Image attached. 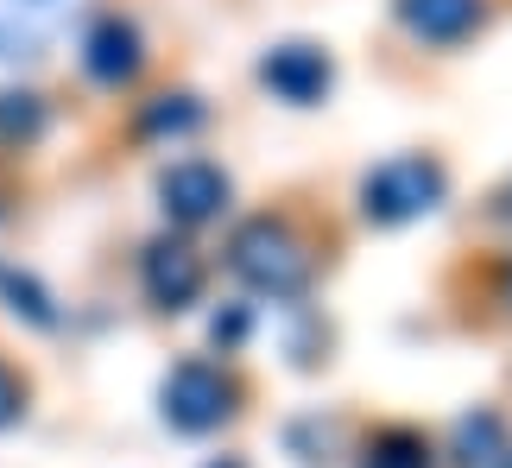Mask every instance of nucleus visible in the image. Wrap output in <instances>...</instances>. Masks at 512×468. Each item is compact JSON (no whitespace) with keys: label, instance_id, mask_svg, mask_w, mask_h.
Segmentation results:
<instances>
[{"label":"nucleus","instance_id":"f257e3e1","mask_svg":"<svg viewBox=\"0 0 512 468\" xmlns=\"http://www.w3.org/2000/svg\"><path fill=\"white\" fill-rule=\"evenodd\" d=\"M228 266L260 298H304L310 279H317V253L298 234V222H285V216H253V222L234 228Z\"/></svg>","mask_w":512,"mask_h":468},{"label":"nucleus","instance_id":"f03ea898","mask_svg":"<svg viewBox=\"0 0 512 468\" xmlns=\"http://www.w3.org/2000/svg\"><path fill=\"white\" fill-rule=\"evenodd\" d=\"M449 190V171L424 152H405V159H386L361 178V216L380 222V228H399V222H418L443 203Z\"/></svg>","mask_w":512,"mask_h":468},{"label":"nucleus","instance_id":"7ed1b4c3","mask_svg":"<svg viewBox=\"0 0 512 468\" xmlns=\"http://www.w3.org/2000/svg\"><path fill=\"white\" fill-rule=\"evenodd\" d=\"M159 412L171 431H184V437H209V431H222V424L241 412V386H234L222 367H209V361H177L165 386H159Z\"/></svg>","mask_w":512,"mask_h":468},{"label":"nucleus","instance_id":"20e7f679","mask_svg":"<svg viewBox=\"0 0 512 468\" xmlns=\"http://www.w3.org/2000/svg\"><path fill=\"white\" fill-rule=\"evenodd\" d=\"M159 203H165L171 222L203 228V222L222 216V203H228V171L209 165V159H177V165L159 171Z\"/></svg>","mask_w":512,"mask_h":468},{"label":"nucleus","instance_id":"39448f33","mask_svg":"<svg viewBox=\"0 0 512 468\" xmlns=\"http://www.w3.org/2000/svg\"><path fill=\"white\" fill-rule=\"evenodd\" d=\"M140 285H146L152 304L177 317V310H190L203 298V253L190 241H152L146 260H140Z\"/></svg>","mask_w":512,"mask_h":468},{"label":"nucleus","instance_id":"423d86ee","mask_svg":"<svg viewBox=\"0 0 512 468\" xmlns=\"http://www.w3.org/2000/svg\"><path fill=\"white\" fill-rule=\"evenodd\" d=\"M260 83L279 95V102L310 108V102H323V95H329L336 64H329V51H317V45H272L260 57Z\"/></svg>","mask_w":512,"mask_h":468},{"label":"nucleus","instance_id":"0eeeda50","mask_svg":"<svg viewBox=\"0 0 512 468\" xmlns=\"http://www.w3.org/2000/svg\"><path fill=\"white\" fill-rule=\"evenodd\" d=\"M140 64H146L140 26H133L127 13H102V19H95L89 38H83V70L95 76V83L121 89V83H133V76H140Z\"/></svg>","mask_w":512,"mask_h":468},{"label":"nucleus","instance_id":"6e6552de","mask_svg":"<svg viewBox=\"0 0 512 468\" xmlns=\"http://www.w3.org/2000/svg\"><path fill=\"white\" fill-rule=\"evenodd\" d=\"M64 13H70V0H0V64L45 57Z\"/></svg>","mask_w":512,"mask_h":468},{"label":"nucleus","instance_id":"1a4fd4ad","mask_svg":"<svg viewBox=\"0 0 512 468\" xmlns=\"http://www.w3.org/2000/svg\"><path fill=\"white\" fill-rule=\"evenodd\" d=\"M399 19L424 45H462L481 26V0H399Z\"/></svg>","mask_w":512,"mask_h":468},{"label":"nucleus","instance_id":"9d476101","mask_svg":"<svg viewBox=\"0 0 512 468\" xmlns=\"http://www.w3.org/2000/svg\"><path fill=\"white\" fill-rule=\"evenodd\" d=\"M45 127H51V114L32 89H0V146L26 152V146L45 140Z\"/></svg>","mask_w":512,"mask_h":468},{"label":"nucleus","instance_id":"9b49d317","mask_svg":"<svg viewBox=\"0 0 512 468\" xmlns=\"http://www.w3.org/2000/svg\"><path fill=\"white\" fill-rule=\"evenodd\" d=\"M0 304H7L13 317H26L32 329H57V298L32 279V272H19L7 260H0Z\"/></svg>","mask_w":512,"mask_h":468},{"label":"nucleus","instance_id":"f8f14e48","mask_svg":"<svg viewBox=\"0 0 512 468\" xmlns=\"http://www.w3.org/2000/svg\"><path fill=\"white\" fill-rule=\"evenodd\" d=\"M361 468H430V443L418 431H405V424H392V431H380L367 443Z\"/></svg>","mask_w":512,"mask_h":468},{"label":"nucleus","instance_id":"ddd939ff","mask_svg":"<svg viewBox=\"0 0 512 468\" xmlns=\"http://www.w3.org/2000/svg\"><path fill=\"white\" fill-rule=\"evenodd\" d=\"M203 127V102L196 95H159L140 114V140H165V133H196Z\"/></svg>","mask_w":512,"mask_h":468},{"label":"nucleus","instance_id":"4468645a","mask_svg":"<svg viewBox=\"0 0 512 468\" xmlns=\"http://www.w3.org/2000/svg\"><path fill=\"white\" fill-rule=\"evenodd\" d=\"M500 437H506L500 412H475V418H462V431H456V456H462V468L494 462V456H500Z\"/></svg>","mask_w":512,"mask_h":468},{"label":"nucleus","instance_id":"2eb2a0df","mask_svg":"<svg viewBox=\"0 0 512 468\" xmlns=\"http://www.w3.org/2000/svg\"><path fill=\"white\" fill-rule=\"evenodd\" d=\"M19 412H26V380H19L7 361H0V431H13Z\"/></svg>","mask_w":512,"mask_h":468},{"label":"nucleus","instance_id":"dca6fc26","mask_svg":"<svg viewBox=\"0 0 512 468\" xmlns=\"http://www.w3.org/2000/svg\"><path fill=\"white\" fill-rule=\"evenodd\" d=\"M7 209H13V171L0 165V216H7Z\"/></svg>","mask_w":512,"mask_h":468},{"label":"nucleus","instance_id":"f3484780","mask_svg":"<svg viewBox=\"0 0 512 468\" xmlns=\"http://www.w3.org/2000/svg\"><path fill=\"white\" fill-rule=\"evenodd\" d=\"M500 468H512V450H500Z\"/></svg>","mask_w":512,"mask_h":468},{"label":"nucleus","instance_id":"a211bd4d","mask_svg":"<svg viewBox=\"0 0 512 468\" xmlns=\"http://www.w3.org/2000/svg\"><path fill=\"white\" fill-rule=\"evenodd\" d=\"M209 468H241V462H209Z\"/></svg>","mask_w":512,"mask_h":468}]
</instances>
